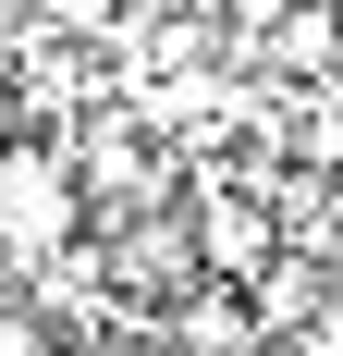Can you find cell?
<instances>
[{"mask_svg": "<svg viewBox=\"0 0 343 356\" xmlns=\"http://www.w3.org/2000/svg\"><path fill=\"white\" fill-rule=\"evenodd\" d=\"M74 197H86L74 147H12V160H0V246H12V258H49L74 234Z\"/></svg>", "mask_w": 343, "mask_h": 356, "instance_id": "cell-1", "label": "cell"}, {"mask_svg": "<svg viewBox=\"0 0 343 356\" xmlns=\"http://www.w3.org/2000/svg\"><path fill=\"white\" fill-rule=\"evenodd\" d=\"M208 270H221V283H270L282 270V246H270V209H258V197H208Z\"/></svg>", "mask_w": 343, "mask_h": 356, "instance_id": "cell-2", "label": "cell"}, {"mask_svg": "<svg viewBox=\"0 0 343 356\" xmlns=\"http://www.w3.org/2000/svg\"><path fill=\"white\" fill-rule=\"evenodd\" d=\"M0 356H62V344H49V320H37V307H0Z\"/></svg>", "mask_w": 343, "mask_h": 356, "instance_id": "cell-3", "label": "cell"}, {"mask_svg": "<svg viewBox=\"0 0 343 356\" xmlns=\"http://www.w3.org/2000/svg\"><path fill=\"white\" fill-rule=\"evenodd\" d=\"M294 356H343V307H319V320H294Z\"/></svg>", "mask_w": 343, "mask_h": 356, "instance_id": "cell-4", "label": "cell"}, {"mask_svg": "<svg viewBox=\"0 0 343 356\" xmlns=\"http://www.w3.org/2000/svg\"><path fill=\"white\" fill-rule=\"evenodd\" d=\"M0 99H12V49H0Z\"/></svg>", "mask_w": 343, "mask_h": 356, "instance_id": "cell-5", "label": "cell"}, {"mask_svg": "<svg viewBox=\"0 0 343 356\" xmlns=\"http://www.w3.org/2000/svg\"><path fill=\"white\" fill-rule=\"evenodd\" d=\"M0 160H12V147H0Z\"/></svg>", "mask_w": 343, "mask_h": 356, "instance_id": "cell-6", "label": "cell"}]
</instances>
